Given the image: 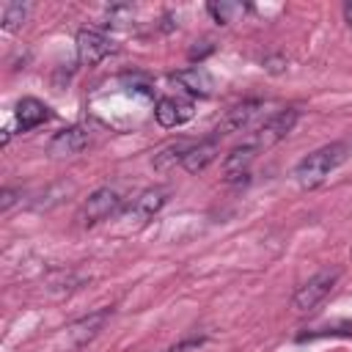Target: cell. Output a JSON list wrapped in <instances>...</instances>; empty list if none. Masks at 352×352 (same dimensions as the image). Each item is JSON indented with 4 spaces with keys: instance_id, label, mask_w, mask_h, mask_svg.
<instances>
[{
    "instance_id": "cell-1",
    "label": "cell",
    "mask_w": 352,
    "mask_h": 352,
    "mask_svg": "<svg viewBox=\"0 0 352 352\" xmlns=\"http://www.w3.org/2000/svg\"><path fill=\"white\" fill-rule=\"evenodd\" d=\"M352 154V146L349 143H330V146H322L316 151H311L308 157H302L294 168V179L302 190H314L319 187L338 165L346 162V157Z\"/></svg>"
},
{
    "instance_id": "cell-2",
    "label": "cell",
    "mask_w": 352,
    "mask_h": 352,
    "mask_svg": "<svg viewBox=\"0 0 352 352\" xmlns=\"http://www.w3.org/2000/svg\"><path fill=\"white\" fill-rule=\"evenodd\" d=\"M338 278H341V270H322V272H316L314 278H308V280L294 292V297H292L294 311H300V314L314 311V308L336 289Z\"/></svg>"
},
{
    "instance_id": "cell-3",
    "label": "cell",
    "mask_w": 352,
    "mask_h": 352,
    "mask_svg": "<svg viewBox=\"0 0 352 352\" xmlns=\"http://www.w3.org/2000/svg\"><path fill=\"white\" fill-rule=\"evenodd\" d=\"M297 118H300V113H297L294 107L278 110L275 116H270V118L256 129V135H253V146H256V148H270V146L280 143V140L294 129Z\"/></svg>"
},
{
    "instance_id": "cell-4",
    "label": "cell",
    "mask_w": 352,
    "mask_h": 352,
    "mask_svg": "<svg viewBox=\"0 0 352 352\" xmlns=\"http://www.w3.org/2000/svg\"><path fill=\"white\" fill-rule=\"evenodd\" d=\"M121 206H124V201H121V195H118L116 190L99 187V190H94V192L88 195V201L82 204L80 220H82V226H96V223L113 217Z\"/></svg>"
},
{
    "instance_id": "cell-5",
    "label": "cell",
    "mask_w": 352,
    "mask_h": 352,
    "mask_svg": "<svg viewBox=\"0 0 352 352\" xmlns=\"http://www.w3.org/2000/svg\"><path fill=\"white\" fill-rule=\"evenodd\" d=\"M74 47H77V60L82 66H96L116 50L113 38H107L102 30H94V28H82L74 38Z\"/></svg>"
},
{
    "instance_id": "cell-6",
    "label": "cell",
    "mask_w": 352,
    "mask_h": 352,
    "mask_svg": "<svg viewBox=\"0 0 352 352\" xmlns=\"http://www.w3.org/2000/svg\"><path fill=\"white\" fill-rule=\"evenodd\" d=\"M107 319H110V308H99V311H94V314H88V316L72 322V324L66 327V341H69V346H72V349H82L85 344H91V341L99 336V330L104 327Z\"/></svg>"
},
{
    "instance_id": "cell-7",
    "label": "cell",
    "mask_w": 352,
    "mask_h": 352,
    "mask_svg": "<svg viewBox=\"0 0 352 352\" xmlns=\"http://www.w3.org/2000/svg\"><path fill=\"white\" fill-rule=\"evenodd\" d=\"M261 107H264V102H258V99H248V102H242V104H234V107L223 116V121L217 124V129H214L217 138H220V135H234V132L248 129V126L258 118Z\"/></svg>"
},
{
    "instance_id": "cell-8",
    "label": "cell",
    "mask_w": 352,
    "mask_h": 352,
    "mask_svg": "<svg viewBox=\"0 0 352 352\" xmlns=\"http://www.w3.org/2000/svg\"><path fill=\"white\" fill-rule=\"evenodd\" d=\"M192 102L190 99H179V96H162L154 107V118L160 126L165 129H173V126H182L184 121L192 118Z\"/></svg>"
},
{
    "instance_id": "cell-9",
    "label": "cell",
    "mask_w": 352,
    "mask_h": 352,
    "mask_svg": "<svg viewBox=\"0 0 352 352\" xmlns=\"http://www.w3.org/2000/svg\"><path fill=\"white\" fill-rule=\"evenodd\" d=\"M88 143H91V132L77 124V126L60 129V132L50 140V154H52V157H74V154H80Z\"/></svg>"
},
{
    "instance_id": "cell-10",
    "label": "cell",
    "mask_w": 352,
    "mask_h": 352,
    "mask_svg": "<svg viewBox=\"0 0 352 352\" xmlns=\"http://www.w3.org/2000/svg\"><path fill=\"white\" fill-rule=\"evenodd\" d=\"M165 201H168V192H165L162 187H148V190H143V192L132 201L126 217H129V220H138V226H143L146 220H151V217L165 206Z\"/></svg>"
},
{
    "instance_id": "cell-11",
    "label": "cell",
    "mask_w": 352,
    "mask_h": 352,
    "mask_svg": "<svg viewBox=\"0 0 352 352\" xmlns=\"http://www.w3.org/2000/svg\"><path fill=\"white\" fill-rule=\"evenodd\" d=\"M50 118H52V113H50V107H47L44 102H38V99H33V96H25V99L16 102L14 121H16V126H19L22 132H30L33 126H38V124H44V121H50Z\"/></svg>"
},
{
    "instance_id": "cell-12",
    "label": "cell",
    "mask_w": 352,
    "mask_h": 352,
    "mask_svg": "<svg viewBox=\"0 0 352 352\" xmlns=\"http://www.w3.org/2000/svg\"><path fill=\"white\" fill-rule=\"evenodd\" d=\"M173 80L192 96H209L212 88H214V80L212 74L204 69V66H190V69H179L173 72Z\"/></svg>"
},
{
    "instance_id": "cell-13",
    "label": "cell",
    "mask_w": 352,
    "mask_h": 352,
    "mask_svg": "<svg viewBox=\"0 0 352 352\" xmlns=\"http://www.w3.org/2000/svg\"><path fill=\"white\" fill-rule=\"evenodd\" d=\"M217 151H220V146H217V138L201 140V143L190 146V151H187V154H184V160H182V168H184L187 173H201V170H204L209 162H214Z\"/></svg>"
},
{
    "instance_id": "cell-14",
    "label": "cell",
    "mask_w": 352,
    "mask_h": 352,
    "mask_svg": "<svg viewBox=\"0 0 352 352\" xmlns=\"http://www.w3.org/2000/svg\"><path fill=\"white\" fill-rule=\"evenodd\" d=\"M256 146L253 143H248V146H239V148H234L226 160H223V170H226V179L228 182H236V179H242V176H248V168H250V162L256 160Z\"/></svg>"
},
{
    "instance_id": "cell-15",
    "label": "cell",
    "mask_w": 352,
    "mask_h": 352,
    "mask_svg": "<svg viewBox=\"0 0 352 352\" xmlns=\"http://www.w3.org/2000/svg\"><path fill=\"white\" fill-rule=\"evenodd\" d=\"M28 14H30V6H28V3H6V6H3V16H0L3 30H6V33L19 30V28L25 25Z\"/></svg>"
},
{
    "instance_id": "cell-16",
    "label": "cell",
    "mask_w": 352,
    "mask_h": 352,
    "mask_svg": "<svg viewBox=\"0 0 352 352\" xmlns=\"http://www.w3.org/2000/svg\"><path fill=\"white\" fill-rule=\"evenodd\" d=\"M187 151H190V143H184V140L170 143V146H165L160 154H154V168H157V170H170L176 162L182 165V160H184Z\"/></svg>"
},
{
    "instance_id": "cell-17",
    "label": "cell",
    "mask_w": 352,
    "mask_h": 352,
    "mask_svg": "<svg viewBox=\"0 0 352 352\" xmlns=\"http://www.w3.org/2000/svg\"><path fill=\"white\" fill-rule=\"evenodd\" d=\"M206 11L212 14V19L217 25H231L239 14H245V6L242 3H209Z\"/></svg>"
},
{
    "instance_id": "cell-18",
    "label": "cell",
    "mask_w": 352,
    "mask_h": 352,
    "mask_svg": "<svg viewBox=\"0 0 352 352\" xmlns=\"http://www.w3.org/2000/svg\"><path fill=\"white\" fill-rule=\"evenodd\" d=\"M264 69L270 74H280V72H286V58L283 55H270V58H264Z\"/></svg>"
},
{
    "instance_id": "cell-19",
    "label": "cell",
    "mask_w": 352,
    "mask_h": 352,
    "mask_svg": "<svg viewBox=\"0 0 352 352\" xmlns=\"http://www.w3.org/2000/svg\"><path fill=\"white\" fill-rule=\"evenodd\" d=\"M0 198H3V201H0V209H3V212H8V209H11V204L16 201V190H11V187H6Z\"/></svg>"
},
{
    "instance_id": "cell-20",
    "label": "cell",
    "mask_w": 352,
    "mask_h": 352,
    "mask_svg": "<svg viewBox=\"0 0 352 352\" xmlns=\"http://www.w3.org/2000/svg\"><path fill=\"white\" fill-rule=\"evenodd\" d=\"M344 19L352 25V3H346V6H344Z\"/></svg>"
}]
</instances>
